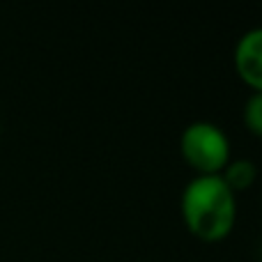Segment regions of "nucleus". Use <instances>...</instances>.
I'll return each mask as SVG.
<instances>
[{"label": "nucleus", "instance_id": "f257e3e1", "mask_svg": "<svg viewBox=\"0 0 262 262\" xmlns=\"http://www.w3.org/2000/svg\"><path fill=\"white\" fill-rule=\"evenodd\" d=\"M182 216L198 239L219 242L235 226V193L221 175H198L182 193Z\"/></svg>", "mask_w": 262, "mask_h": 262}, {"label": "nucleus", "instance_id": "f03ea898", "mask_svg": "<svg viewBox=\"0 0 262 262\" xmlns=\"http://www.w3.org/2000/svg\"><path fill=\"white\" fill-rule=\"evenodd\" d=\"M182 157L200 175H221L230 161V140L212 122H191L182 131Z\"/></svg>", "mask_w": 262, "mask_h": 262}, {"label": "nucleus", "instance_id": "7ed1b4c3", "mask_svg": "<svg viewBox=\"0 0 262 262\" xmlns=\"http://www.w3.org/2000/svg\"><path fill=\"white\" fill-rule=\"evenodd\" d=\"M235 67L242 81L262 92V28L244 32L235 46Z\"/></svg>", "mask_w": 262, "mask_h": 262}, {"label": "nucleus", "instance_id": "20e7f679", "mask_svg": "<svg viewBox=\"0 0 262 262\" xmlns=\"http://www.w3.org/2000/svg\"><path fill=\"white\" fill-rule=\"evenodd\" d=\"M258 177V168L251 159H235V161H228V166L221 170V180L230 186L232 193L237 191L249 189L251 184Z\"/></svg>", "mask_w": 262, "mask_h": 262}, {"label": "nucleus", "instance_id": "39448f33", "mask_svg": "<svg viewBox=\"0 0 262 262\" xmlns=\"http://www.w3.org/2000/svg\"><path fill=\"white\" fill-rule=\"evenodd\" d=\"M244 124L255 136H262V92H253L244 104Z\"/></svg>", "mask_w": 262, "mask_h": 262}]
</instances>
